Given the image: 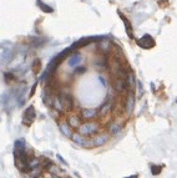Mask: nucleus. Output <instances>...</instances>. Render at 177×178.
I'll use <instances>...</instances> for the list:
<instances>
[{
  "label": "nucleus",
  "mask_w": 177,
  "mask_h": 178,
  "mask_svg": "<svg viewBox=\"0 0 177 178\" xmlns=\"http://www.w3.org/2000/svg\"><path fill=\"white\" fill-rule=\"evenodd\" d=\"M109 139H110V133H109V132H100V133H96L92 137L94 148H95V147H100V146L106 145L109 142Z\"/></svg>",
  "instance_id": "f257e3e1"
},
{
  "label": "nucleus",
  "mask_w": 177,
  "mask_h": 178,
  "mask_svg": "<svg viewBox=\"0 0 177 178\" xmlns=\"http://www.w3.org/2000/svg\"><path fill=\"white\" fill-rule=\"evenodd\" d=\"M35 118V113H34V108L33 107H29L28 110L25 111V115H24V118H22V122L25 125H30Z\"/></svg>",
  "instance_id": "7ed1b4c3"
},
{
  "label": "nucleus",
  "mask_w": 177,
  "mask_h": 178,
  "mask_svg": "<svg viewBox=\"0 0 177 178\" xmlns=\"http://www.w3.org/2000/svg\"><path fill=\"white\" fill-rule=\"evenodd\" d=\"M58 123H59V128L61 130L62 133L65 135L66 137H71V135H73V128L69 126V123H67L65 120L60 121V122H58Z\"/></svg>",
  "instance_id": "f03ea898"
}]
</instances>
